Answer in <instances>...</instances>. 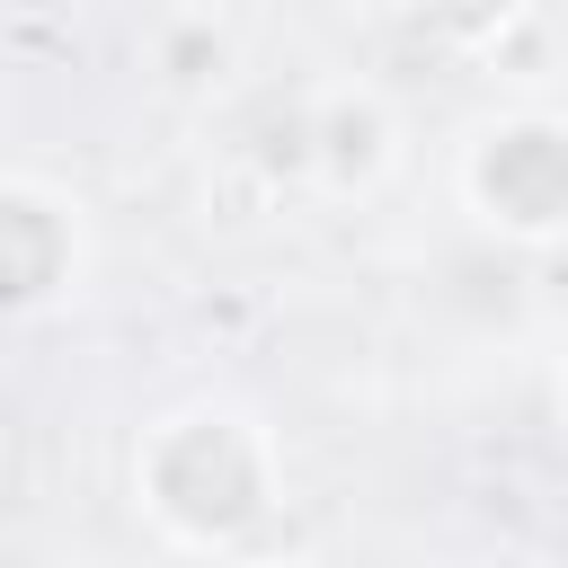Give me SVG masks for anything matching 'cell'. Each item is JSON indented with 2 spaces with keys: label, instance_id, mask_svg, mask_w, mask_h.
<instances>
[{
  "label": "cell",
  "instance_id": "obj_3",
  "mask_svg": "<svg viewBox=\"0 0 568 568\" xmlns=\"http://www.w3.org/2000/svg\"><path fill=\"white\" fill-rule=\"evenodd\" d=\"M89 275V213L53 178L0 169V320H44Z\"/></svg>",
  "mask_w": 568,
  "mask_h": 568
},
{
  "label": "cell",
  "instance_id": "obj_1",
  "mask_svg": "<svg viewBox=\"0 0 568 568\" xmlns=\"http://www.w3.org/2000/svg\"><path fill=\"white\" fill-rule=\"evenodd\" d=\"M133 506L169 550L231 559L284 506V435L248 399H178L133 435Z\"/></svg>",
  "mask_w": 568,
  "mask_h": 568
},
{
  "label": "cell",
  "instance_id": "obj_5",
  "mask_svg": "<svg viewBox=\"0 0 568 568\" xmlns=\"http://www.w3.org/2000/svg\"><path fill=\"white\" fill-rule=\"evenodd\" d=\"M151 71L195 98V89H213V80L231 71V36H222L204 9H178V18L160 27V44H151Z\"/></svg>",
  "mask_w": 568,
  "mask_h": 568
},
{
  "label": "cell",
  "instance_id": "obj_9",
  "mask_svg": "<svg viewBox=\"0 0 568 568\" xmlns=\"http://www.w3.org/2000/svg\"><path fill=\"white\" fill-rule=\"evenodd\" d=\"M559 426H568V364H559Z\"/></svg>",
  "mask_w": 568,
  "mask_h": 568
},
{
  "label": "cell",
  "instance_id": "obj_2",
  "mask_svg": "<svg viewBox=\"0 0 568 568\" xmlns=\"http://www.w3.org/2000/svg\"><path fill=\"white\" fill-rule=\"evenodd\" d=\"M453 204L506 248L568 240V115L559 106H497L453 151Z\"/></svg>",
  "mask_w": 568,
  "mask_h": 568
},
{
  "label": "cell",
  "instance_id": "obj_7",
  "mask_svg": "<svg viewBox=\"0 0 568 568\" xmlns=\"http://www.w3.org/2000/svg\"><path fill=\"white\" fill-rule=\"evenodd\" d=\"M204 568H311V559H284V550H257V541H248V550H231V559H204Z\"/></svg>",
  "mask_w": 568,
  "mask_h": 568
},
{
  "label": "cell",
  "instance_id": "obj_4",
  "mask_svg": "<svg viewBox=\"0 0 568 568\" xmlns=\"http://www.w3.org/2000/svg\"><path fill=\"white\" fill-rule=\"evenodd\" d=\"M399 106L373 89V80H320L302 98V169L320 195L337 204H364L399 178Z\"/></svg>",
  "mask_w": 568,
  "mask_h": 568
},
{
  "label": "cell",
  "instance_id": "obj_6",
  "mask_svg": "<svg viewBox=\"0 0 568 568\" xmlns=\"http://www.w3.org/2000/svg\"><path fill=\"white\" fill-rule=\"evenodd\" d=\"M453 44H497L506 36V18H515V0H417Z\"/></svg>",
  "mask_w": 568,
  "mask_h": 568
},
{
  "label": "cell",
  "instance_id": "obj_8",
  "mask_svg": "<svg viewBox=\"0 0 568 568\" xmlns=\"http://www.w3.org/2000/svg\"><path fill=\"white\" fill-rule=\"evenodd\" d=\"M355 9H417V0H355Z\"/></svg>",
  "mask_w": 568,
  "mask_h": 568
}]
</instances>
